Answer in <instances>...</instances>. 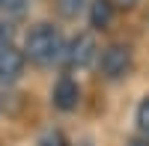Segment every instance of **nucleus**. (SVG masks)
Segmentation results:
<instances>
[{
  "mask_svg": "<svg viewBox=\"0 0 149 146\" xmlns=\"http://www.w3.org/2000/svg\"><path fill=\"white\" fill-rule=\"evenodd\" d=\"M66 45H63V36H60V30L54 27V24H36V27H30L27 39H24V57L30 60V63L36 66H51L57 63L60 57H63Z\"/></svg>",
  "mask_w": 149,
  "mask_h": 146,
  "instance_id": "obj_1",
  "label": "nucleus"
},
{
  "mask_svg": "<svg viewBox=\"0 0 149 146\" xmlns=\"http://www.w3.org/2000/svg\"><path fill=\"white\" fill-rule=\"evenodd\" d=\"M98 69H102V75L116 81V78H125L128 69H131V51L125 45H107L102 57H98Z\"/></svg>",
  "mask_w": 149,
  "mask_h": 146,
  "instance_id": "obj_2",
  "label": "nucleus"
},
{
  "mask_svg": "<svg viewBox=\"0 0 149 146\" xmlns=\"http://www.w3.org/2000/svg\"><path fill=\"white\" fill-rule=\"evenodd\" d=\"M98 54V48H95V39L90 33H78L74 39L66 45V51H63V60L72 66V69H86L95 60Z\"/></svg>",
  "mask_w": 149,
  "mask_h": 146,
  "instance_id": "obj_3",
  "label": "nucleus"
},
{
  "mask_svg": "<svg viewBox=\"0 0 149 146\" xmlns=\"http://www.w3.org/2000/svg\"><path fill=\"white\" fill-rule=\"evenodd\" d=\"M24 63H27V57L15 45H0V83L3 87L15 83L24 75Z\"/></svg>",
  "mask_w": 149,
  "mask_h": 146,
  "instance_id": "obj_4",
  "label": "nucleus"
},
{
  "mask_svg": "<svg viewBox=\"0 0 149 146\" xmlns=\"http://www.w3.org/2000/svg\"><path fill=\"white\" fill-rule=\"evenodd\" d=\"M78 102H81L78 83H74L72 78H60L54 83V107H60V111H74Z\"/></svg>",
  "mask_w": 149,
  "mask_h": 146,
  "instance_id": "obj_5",
  "label": "nucleus"
},
{
  "mask_svg": "<svg viewBox=\"0 0 149 146\" xmlns=\"http://www.w3.org/2000/svg\"><path fill=\"white\" fill-rule=\"evenodd\" d=\"M113 21V3L110 0H93L90 3V24L95 30H104Z\"/></svg>",
  "mask_w": 149,
  "mask_h": 146,
  "instance_id": "obj_6",
  "label": "nucleus"
},
{
  "mask_svg": "<svg viewBox=\"0 0 149 146\" xmlns=\"http://www.w3.org/2000/svg\"><path fill=\"white\" fill-rule=\"evenodd\" d=\"M86 3H90V0H57V9H60L63 18H78L86 9Z\"/></svg>",
  "mask_w": 149,
  "mask_h": 146,
  "instance_id": "obj_7",
  "label": "nucleus"
},
{
  "mask_svg": "<svg viewBox=\"0 0 149 146\" xmlns=\"http://www.w3.org/2000/svg\"><path fill=\"white\" fill-rule=\"evenodd\" d=\"M137 131H140V137H143V143L149 146V95L140 102V107H137Z\"/></svg>",
  "mask_w": 149,
  "mask_h": 146,
  "instance_id": "obj_8",
  "label": "nucleus"
},
{
  "mask_svg": "<svg viewBox=\"0 0 149 146\" xmlns=\"http://www.w3.org/2000/svg\"><path fill=\"white\" fill-rule=\"evenodd\" d=\"M39 146H69V140L63 137V131H48V134H42Z\"/></svg>",
  "mask_w": 149,
  "mask_h": 146,
  "instance_id": "obj_9",
  "label": "nucleus"
},
{
  "mask_svg": "<svg viewBox=\"0 0 149 146\" xmlns=\"http://www.w3.org/2000/svg\"><path fill=\"white\" fill-rule=\"evenodd\" d=\"M119 3H125V6H134V3H137V0H119Z\"/></svg>",
  "mask_w": 149,
  "mask_h": 146,
  "instance_id": "obj_10",
  "label": "nucleus"
},
{
  "mask_svg": "<svg viewBox=\"0 0 149 146\" xmlns=\"http://www.w3.org/2000/svg\"><path fill=\"white\" fill-rule=\"evenodd\" d=\"M3 6H9V0H0V9H3Z\"/></svg>",
  "mask_w": 149,
  "mask_h": 146,
  "instance_id": "obj_11",
  "label": "nucleus"
},
{
  "mask_svg": "<svg viewBox=\"0 0 149 146\" xmlns=\"http://www.w3.org/2000/svg\"><path fill=\"white\" fill-rule=\"evenodd\" d=\"M131 146H146V143H131Z\"/></svg>",
  "mask_w": 149,
  "mask_h": 146,
  "instance_id": "obj_12",
  "label": "nucleus"
}]
</instances>
